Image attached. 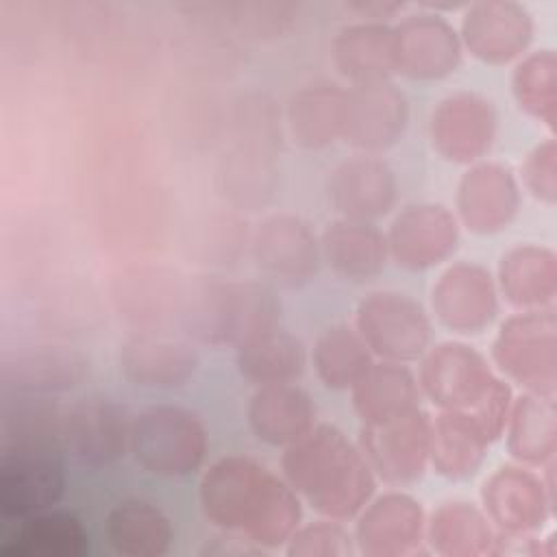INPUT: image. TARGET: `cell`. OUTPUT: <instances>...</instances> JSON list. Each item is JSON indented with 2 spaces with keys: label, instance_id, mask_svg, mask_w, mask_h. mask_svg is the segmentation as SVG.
<instances>
[{
  "label": "cell",
  "instance_id": "cell-1",
  "mask_svg": "<svg viewBox=\"0 0 557 557\" xmlns=\"http://www.w3.org/2000/svg\"><path fill=\"white\" fill-rule=\"evenodd\" d=\"M205 516L224 531H237L257 546L274 548L300 522L298 494L265 466L248 457H224L200 483Z\"/></svg>",
  "mask_w": 557,
  "mask_h": 557
},
{
  "label": "cell",
  "instance_id": "cell-31",
  "mask_svg": "<svg viewBox=\"0 0 557 557\" xmlns=\"http://www.w3.org/2000/svg\"><path fill=\"white\" fill-rule=\"evenodd\" d=\"M107 540L124 557H159L170 550L174 529L170 518L152 503L126 498L117 503L104 522Z\"/></svg>",
  "mask_w": 557,
  "mask_h": 557
},
{
  "label": "cell",
  "instance_id": "cell-40",
  "mask_svg": "<svg viewBox=\"0 0 557 557\" xmlns=\"http://www.w3.org/2000/svg\"><path fill=\"white\" fill-rule=\"evenodd\" d=\"M557 59L553 50H537L524 57L511 76L513 96L529 115L555 128L557 117V91H555Z\"/></svg>",
  "mask_w": 557,
  "mask_h": 557
},
{
  "label": "cell",
  "instance_id": "cell-27",
  "mask_svg": "<svg viewBox=\"0 0 557 557\" xmlns=\"http://www.w3.org/2000/svg\"><path fill=\"white\" fill-rule=\"evenodd\" d=\"M63 416L65 407L52 396L9 392L0 409V448L63 453Z\"/></svg>",
  "mask_w": 557,
  "mask_h": 557
},
{
  "label": "cell",
  "instance_id": "cell-19",
  "mask_svg": "<svg viewBox=\"0 0 557 557\" xmlns=\"http://www.w3.org/2000/svg\"><path fill=\"white\" fill-rule=\"evenodd\" d=\"M431 305L437 320L461 335L481 333L498 313L494 281L476 263L450 265L433 285Z\"/></svg>",
  "mask_w": 557,
  "mask_h": 557
},
{
  "label": "cell",
  "instance_id": "cell-42",
  "mask_svg": "<svg viewBox=\"0 0 557 557\" xmlns=\"http://www.w3.org/2000/svg\"><path fill=\"white\" fill-rule=\"evenodd\" d=\"M350 535L337 522H313L296 529L287 540V555L300 557H344L352 553Z\"/></svg>",
  "mask_w": 557,
  "mask_h": 557
},
{
  "label": "cell",
  "instance_id": "cell-6",
  "mask_svg": "<svg viewBox=\"0 0 557 557\" xmlns=\"http://www.w3.org/2000/svg\"><path fill=\"white\" fill-rule=\"evenodd\" d=\"M357 333L372 355L385 361H413L424 355L431 324L422 305L400 292H372L357 307Z\"/></svg>",
  "mask_w": 557,
  "mask_h": 557
},
{
  "label": "cell",
  "instance_id": "cell-45",
  "mask_svg": "<svg viewBox=\"0 0 557 557\" xmlns=\"http://www.w3.org/2000/svg\"><path fill=\"white\" fill-rule=\"evenodd\" d=\"M237 126L242 128V146H255L274 152L276 137L281 135V115L263 96L252 102H244V115Z\"/></svg>",
  "mask_w": 557,
  "mask_h": 557
},
{
  "label": "cell",
  "instance_id": "cell-30",
  "mask_svg": "<svg viewBox=\"0 0 557 557\" xmlns=\"http://www.w3.org/2000/svg\"><path fill=\"white\" fill-rule=\"evenodd\" d=\"M490 440L468 411L442 409L431 420L429 461L448 479H468L483 463Z\"/></svg>",
  "mask_w": 557,
  "mask_h": 557
},
{
  "label": "cell",
  "instance_id": "cell-28",
  "mask_svg": "<svg viewBox=\"0 0 557 557\" xmlns=\"http://www.w3.org/2000/svg\"><path fill=\"white\" fill-rule=\"evenodd\" d=\"M346 89L331 81H315L289 98L287 131L307 150H320L342 137Z\"/></svg>",
  "mask_w": 557,
  "mask_h": 557
},
{
  "label": "cell",
  "instance_id": "cell-5",
  "mask_svg": "<svg viewBox=\"0 0 557 557\" xmlns=\"http://www.w3.org/2000/svg\"><path fill=\"white\" fill-rule=\"evenodd\" d=\"M553 309H529L507 318L494 339L498 368L527 392L555 398L557 339Z\"/></svg>",
  "mask_w": 557,
  "mask_h": 557
},
{
  "label": "cell",
  "instance_id": "cell-38",
  "mask_svg": "<svg viewBox=\"0 0 557 557\" xmlns=\"http://www.w3.org/2000/svg\"><path fill=\"white\" fill-rule=\"evenodd\" d=\"M429 540L442 555H483L498 550V537L494 535L487 516L463 500L444 503L433 511Z\"/></svg>",
  "mask_w": 557,
  "mask_h": 557
},
{
  "label": "cell",
  "instance_id": "cell-7",
  "mask_svg": "<svg viewBox=\"0 0 557 557\" xmlns=\"http://www.w3.org/2000/svg\"><path fill=\"white\" fill-rule=\"evenodd\" d=\"M133 418L124 405L107 396H85L65 407L63 453L78 466H111L131 448Z\"/></svg>",
  "mask_w": 557,
  "mask_h": 557
},
{
  "label": "cell",
  "instance_id": "cell-12",
  "mask_svg": "<svg viewBox=\"0 0 557 557\" xmlns=\"http://www.w3.org/2000/svg\"><path fill=\"white\" fill-rule=\"evenodd\" d=\"M494 381L496 376L483 355L466 344L444 342L424 357L418 385L440 409L470 411Z\"/></svg>",
  "mask_w": 557,
  "mask_h": 557
},
{
  "label": "cell",
  "instance_id": "cell-29",
  "mask_svg": "<svg viewBox=\"0 0 557 557\" xmlns=\"http://www.w3.org/2000/svg\"><path fill=\"white\" fill-rule=\"evenodd\" d=\"M89 535L81 518L65 509H46L20 520L17 531L0 548L7 557H83Z\"/></svg>",
  "mask_w": 557,
  "mask_h": 557
},
{
  "label": "cell",
  "instance_id": "cell-14",
  "mask_svg": "<svg viewBox=\"0 0 557 557\" xmlns=\"http://www.w3.org/2000/svg\"><path fill=\"white\" fill-rule=\"evenodd\" d=\"M409 104L405 94L392 83L359 85L346 89L342 139L372 154L394 146L407 128Z\"/></svg>",
  "mask_w": 557,
  "mask_h": 557
},
{
  "label": "cell",
  "instance_id": "cell-15",
  "mask_svg": "<svg viewBox=\"0 0 557 557\" xmlns=\"http://www.w3.org/2000/svg\"><path fill=\"white\" fill-rule=\"evenodd\" d=\"M389 257L405 270H426L446 261L459 242L455 215L431 202L405 207L385 235Z\"/></svg>",
  "mask_w": 557,
  "mask_h": 557
},
{
  "label": "cell",
  "instance_id": "cell-46",
  "mask_svg": "<svg viewBox=\"0 0 557 557\" xmlns=\"http://www.w3.org/2000/svg\"><path fill=\"white\" fill-rule=\"evenodd\" d=\"M348 11H355L361 17H368V22H379V17H394L398 11H403V4L400 2H355V4H348Z\"/></svg>",
  "mask_w": 557,
  "mask_h": 557
},
{
  "label": "cell",
  "instance_id": "cell-17",
  "mask_svg": "<svg viewBox=\"0 0 557 557\" xmlns=\"http://www.w3.org/2000/svg\"><path fill=\"white\" fill-rule=\"evenodd\" d=\"M87 374L89 357L65 344L17 348L0 361V381L11 394H61L81 385Z\"/></svg>",
  "mask_w": 557,
  "mask_h": 557
},
{
  "label": "cell",
  "instance_id": "cell-13",
  "mask_svg": "<svg viewBox=\"0 0 557 557\" xmlns=\"http://www.w3.org/2000/svg\"><path fill=\"white\" fill-rule=\"evenodd\" d=\"M533 17L516 0H479L466 4L461 46L479 61L503 65L518 59L533 39Z\"/></svg>",
  "mask_w": 557,
  "mask_h": 557
},
{
  "label": "cell",
  "instance_id": "cell-41",
  "mask_svg": "<svg viewBox=\"0 0 557 557\" xmlns=\"http://www.w3.org/2000/svg\"><path fill=\"white\" fill-rule=\"evenodd\" d=\"M222 9L233 28L250 39L283 37L298 17L294 2H231Z\"/></svg>",
  "mask_w": 557,
  "mask_h": 557
},
{
  "label": "cell",
  "instance_id": "cell-24",
  "mask_svg": "<svg viewBox=\"0 0 557 557\" xmlns=\"http://www.w3.org/2000/svg\"><path fill=\"white\" fill-rule=\"evenodd\" d=\"M333 61L352 87L389 83L398 74L394 28L383 22L344 26L333 39Z\"/></svg>",
  "mask_w": 557,
  "mask_h": 557
},
{
  "label": "cell",
  "instance_id": "cell-33",
  "mask_svg": "<svg viewBox=\"0 0 557 557\" xmlns=\"http://www.w3.org/2000/svg\"><path fill=\"white\" fill-rule=\"evenodd\" d=\"M278 185L274 152L242 146L224 152L218 165V187L226 202L237 209L255 211L268 205Z\"/></svg>",
  "mask_w": 557,
  "mask_h": 557
},
{
  "label": "cell",
  "instance_id": "cell-11",
  "mask_svg": "<svg viewBox=\"0 0 557 557\" xmlns=\"http://www.w3.org/2000/svg\"><path fill=\"white\" fill-rule=\"evenodd\" d=\"M498 128L492 100L474 91H457L437 102L429 135L433 148L448 161L472 163L490 152Z\"/></svg>",
  "mask_w": 557,
  "mask_h": 557
},
{
  "label": "cell",
  "instance_id": "cell-2",
  "mask_svg": "<svg viewBox=\"0 0 557 557\" xmlns=\"http://www.w3.org/2000/svg\"><path fill=\"white\" fill-rule=\"evenodd\" d=\"M281 466L289 487L333 520L357 516L374 492V472L363 453L331 424H318L285 446Z\"/></svg>",
  "mask_w": 557,
  "mask_h": 557
},
{
  "label": "cell",
  "instance_id": "cell-9",
  "mask_svg": "<svg viewBox=\"0 0 557 557\" xmlns=\"http://www.w3.org/2000/svg\"><path fill=\"white\" fill-rule=\"evenodd\" d=\"M65 492L61 450L0 448V511L24 520L52 509Z\"/></svg>",
  "mask_w": 557,
  "mask_h": 557
},
{
  "label": "cell",
  "instance_id": "cell-3",
  "mask_svg": "<svg viewBox=\"0 0 557 557\" xmlns=\"http://www.w3.org/2000/svg\"><path fill=\"white\" fill-rule=\"evenodd\" d=\"M281 300L257 281L215 274L183 278L176 320L189 337L211 346H239L252 335L278 326Z\"/></svg>",
  "mask_w": 557,
  "mask_h": 557
},
{
  "label": "cell",
  "instance_id": "cell-35",
  "mask_svg": "<svg viewBox=\"0 0 557 557\" xmlns=\"http://www.w3.org/2000/svg\"><path fill=\"white\" fill-rule=\"evenodd\" d=\"M181 289L183 278H176V274L161 268H137L117 278L113 298L120 315L150 331L165 318H176Z\"/></svg>",
  "mask_w": 557,
  "mask_h": 557
},
{
  "label": "cell",
  "instance_id": "cell-37",
  "mask_svg": "<svg viewBox=\"0 0 557 557\" xmlns=\"http://www.w3.org/2000/svg\"><path fill=\"white\" fill-rule=\"evenodd\" d=\"M555 398L527 392L511 403L507 418V448L513 459L529 466L553 461L557 448Z\"/></svg>",
  "mask_w": 557,
  "mask_h": 557
},
{
  "label": "cell",
  "instance_id": "cell-18",
  "mask_svg": "<svg viewBox=\"0 0 557 557\" xmlns=\"http://www.w3.org/2000/svg\"><path fill=\"white\" fill-rule=\"evenodd\" d=\"M326 194L342 218L372 222L394 207L396 176L383 159L361 152L329 172Z\"/></svg>",
  "mask_w": 557,
  "mask_h": 557
},
{
  "label": "cell",
  "instance_id": "cell-22",
  "mask_svg": "<svg viewBox=\"0 0 557 557\" xmlns=\"http://www.w3.org/2000/svg\"><path fill=\"white\" fill-rule=\"evenodd\" d=\"M424 513L416 498L403 492H387L361 509L355 540L363 555L398 557L420 544Z\"/></svg>",
  "mask_w": 557,
  "mask_h": 557
},
{
  "label": "cell",
  "instance_id": "cell-44",
  "mask_svg": "<svg viewBox=\"0 0 557 557\" xmlns=\"http://www.w3.org/2000/svg\"><path fill=\"white\" fill-rule=\"evenodd\" d=\"M522 181L533 198L544 205L557 200V148L553 139L537 144L522 163Z\"/></svg>",
  "mask_w": 557,
  "mask_h": 557
},
{
  "label": "cell",
  "instance_id": "cell-26",
  "mask_svg": "<svg viewBox=\"0 0 557 557\" xmlns=\"http://www.w3.org/2000/svg\"><path fill=\"white\" fill-rule=\"evenodd\" d=\"M320 250L331 270L346 281H368L383 272L389 250L385 235L370 222L335 220L320 235Z\"/></svg>",
  "mask_w": 557,
  "mask_h": 557
},
{
  "label": "cell",
  "instance_id": "cell-21",
  "mask_svg": "<svg viewBox=\"0 0 557 557\" xmlns=\"http://www.w3.org/2000/svg\"><path fill=\"white\" fill-rule=\"evenodd\" d=\"M520 189L500 163H476L459 181L457 211L461 222L479 235L507 228L518 215Z\"/></svg>",
  "mask_w": 557,
  "mask_h": 557
},
{
  "label": "cell",
  "instance_id": "cell-43",
  "mask_svg": "<svg viewBox=\"0 0 557 557\" xmlns=\"http://www.w3.org/2000/svg\"><path fill=\"white\" fill-rule=\"evenodd\" d=\"M246 242H248L246 222H242L235 215L209 218V224L198 239L202 248V257L213 259L211 263H228L237 259L239 252L246 248Z\"/></svg>",
  "mask_w": 557,
  "mask_h": 557
},
{
  "label": "cell",
  "instance_id": "cell-32",
  "mask_svg": "<svg viewBox=\"0 0 557 557\" xmlns=\"http://www.w3.org/2000/svg\"><path fill=\"white\" fill-rule=\"evenodd\" d=\"M305 366L302 339L281 326L261 331L237 346V370L257 387L292 383L305 372Z\"/></svg>",
  "mask_w": 557,
  "mask_h": 557
},
{
  "label": "cell",
  "instance_id": "cell-34",
  "mask_svg": "<svg viewBox=\"0 0 557 557\" xmlns=\"http://www.w3.org/2000/svg\"><path fill=\"white\" fill-rule=\"evenodd\" d=\"M500 289L518 309H544L557 294V259L553 250L524 244L503 255L498 265Z\"/></svg>",
  "mask_w": 557,
  "mask_h": 557
},
{
  "label": "cell",
  "instance_id": "cell-23",
  "mask_svg": "<svg viewBox=\"0 0 557 557\" xmlns=\"http://www.w3.org/2000/svg\"><path fill=\"white\" fill-rule=\"evenodd\" d=\"M481 496L487 518L507 533H529L542 527L553 507L542 479L518 466L498 468L483 483Z\"/></svg>",
  "mask_w": 557,
  "mask_h": 557
},
{
  "label": "cell",
  "instance_id": "cell-8",
  "mask_svg": "<svg viewBox=\"0 0 557 557\" xmlns=\"http://www.w3.org/2000/svg\"><path fill=\"white\" fill-rule=\"evenodd\" d=\"M361 453L389 485L416 483L429 463L431 418L413 407L376 424H363L359 435Z\"/></svg>",
  "mask_w": 557,
  "mask_h": 557
},
{
  "label": "cell",
  "instance_id": "cell-25",
  "mask_svg": "<svg viewBox=\"0 0 557 557\" xmlns=\"http://www.w3.org/2000/svg\"><path fill=\"white\" fill-rule=\"evenodd\" d=\"M252 433L270 446H289L315 426V405L292 383L259 387L248 405Z\"/></svg>",
  "mask_w": 557,
  "mask_h": 557
},
{
  "label": "cell",
  "instance_id": "cell-39",
  "mask_svg": "<svg viewBox=\"0 0 557 557\" xmlns=\"http://www.w3.org/2000/svg\"><path fill=\"white\" fill-rule=\"evenodd\" d=\"M370 366V348L348 324L326 326L313 344V368L329 389H350Z\"/></svg>",
  "mask_w": 557,
  "mask_h": 557
},
{
  "label": "cell",
  "instance_id": "cell-20",
  "mask_svg": "<svg viewBox=\"0 0 557 557\" xmlns=\"http://www.w3.org/2000/svg\"><path fill=\"white\" fill-rule=\"evenodd\" d=\"M117 366L120 372L139 387L172 389L194 376L198 355L194 346L183 339L139 331L120 344Z\"/></svg>",
  "mask_w": 557,
  "mask_h": 557
},
{
  "label": "cell",
  "instance_id": "cell-36",
  "mask_svg": "<svg viewBox=\"0 0 557 557\" xmlns=\"http://www.w3.org/2000/svg\"><path fill=\"white\" fill-rule=\"evenodd\" d=\"M361 424H376L418 407L420 385L409 368L396 361L372 363L350 387Z\"/></svg>",
  "mask_w": 557,
  "mask_h": 557
},
{
  "label": "cell",
  "instance_id": "cell-4",
  "mask_svg": "<svg viewBox=\"0 0 557 557\" xmlns=\"http://www.w3.org/2000/svg\"><path fill=\"white\" fill-rule=\"evenodd\" d=\"M131 453L157 476H185L200 468L207 431L196 413L174 405H157L133 418Z\"/></svg>",
  "mask_w": 557,
  "mask_h": 557
},
{
  "label": "cell",
  "instance_id": "cell-16",
  "mask_svg": "<svg viewBox=\"0 0 557 557\" xmlns=\"http://www.w3.org/2000/svg\"><path fill=\"white\" fill-rule=\"evenodd\" d=\"M394 28L398 72L418 81H437L461 63V39L455 26L433 11L405 15Z\"/></svg>",
  "mask_w": 557,
  "mask_h": 557
},
{
  "label": "cell",
  "instance_id": "cell-10",
  "mask_svg": "<svg viewBox=\"0 0 557 557\" xmlns=\"http://www.w3.org/2000/svg\"><path fill=\"white\" fill-rule=\"evenodd\" d=\"M257 268L283 287L309 283L322 259L320 239L298 215L276 213L265 218L250 237Z\"/></svg>",
  "mask_w": 557,
  "mask_h": 557
}]
</instances>
